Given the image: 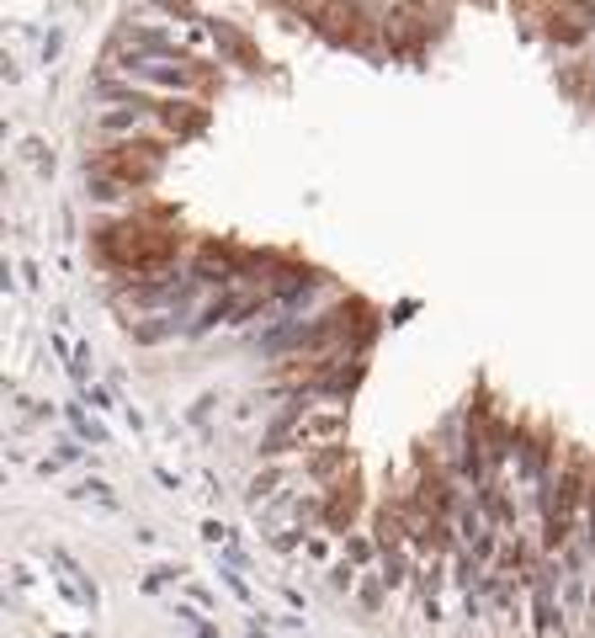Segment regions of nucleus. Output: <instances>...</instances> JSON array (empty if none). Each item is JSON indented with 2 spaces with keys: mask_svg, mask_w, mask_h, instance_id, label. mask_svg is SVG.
<instances>
[{
  "mask_svg": "<svg viewBox=\"0 0 595 638\" xmlns=\"http://www.w3.org/2000/svg\"><path fill=\"white\" fill-rule=\"evenodd\" d=\"M288 473H293L288 463H277V468H266V473H255V484H250V500L261 506V500H266V495H271V490H277V484H282Z\"/></svg>",
  "mask_w": 595,
  "mask_h": 638,
  "instance_id": "obj_1",
  "label": "nucleus"
}]
</instances>
